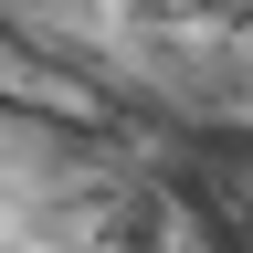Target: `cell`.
Here are the masks:
<instances>
[{
    "instance_id": "cell-1",
    "label": "cell",
    "mask_w": 253,
    "mask_h": 253,
    "mask_svg": "<svg viewBox=\"0 0 253 253\" xmlns=\"http://www.w3.org/2000/svg\"><path fill=\"white\" fill-rule=\"evenodd\" d=\"M0 53L116 126L253 148V0H0Z\"/></svg>"
},
{
    "instance_id": "cell-2",
    "label": "cell",
    "mask_w": 253,
    "mask_h": 253,
    "mask_svg": "<svg viewBox=\"0 0 253 253\" xmlns=\"http://www.w3.org/2000/svg\"><path fill=\"white\" fill-rule=\"evenodd\" d=\"M0 253H243L179 169L0 84Z\"/></svg>"
}]
</instances>
